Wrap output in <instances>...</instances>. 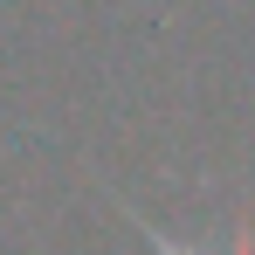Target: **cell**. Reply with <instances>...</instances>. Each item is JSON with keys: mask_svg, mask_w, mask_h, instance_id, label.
Listing matches in <instances>:
<instances>
[{"mask_svg": "<svg viewBox=\"0 0 255 255\" xmlns=\"http://www.w3.org/2000/svg\"><path fill=\"white\" fill-rule=\"evenodd\" d=\"M111 200H118V193H111ZM118 221H131V228H138V242H145L152 255H255V221H249V214L235 221V235H228L221 249H193V242L166 235L159 221H145V207H131V200H118Z\"/></svg>", "mask_w": 255, "mask_h": 255, "instance_id": "obj_1", "label": "cell"}]
</instances>
